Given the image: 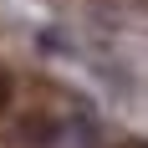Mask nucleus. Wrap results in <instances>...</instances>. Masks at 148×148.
Returning <instances> with one entry per match:
<instances>
[{"label": "nucleus", "mask_w": 148, "mask_h": 148, "mask_svg": "<svg viewBox=\"0 0 148 148\" xmlns=\"http://www.w3.org/2000/svg\"><path fill=\"white\" fill-rule=\"evenodd\" d=\"M5 107H10V77L0 72V112H5Z\"/></svg>", "instance_id": "f257e3e1"}, {"label": "nucleus", "mask_w": 148, "mask_h": 148, "mask_svg": "<svg viewBox=\"0 0 148 148\" xmlns=\"http://www.w3.org/2000/svg\"><path fill=\"white\" fill-rule=\"evenodd\" d=\"M128 148H138V143H128Z\"/></svg>", "instance_id": "f03ea898"}]
</instances>
